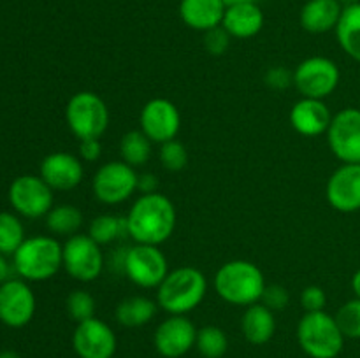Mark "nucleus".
<instances>
[{
  "label": "nucleus",
  "instance_id": "obj_1",
  "mask_svg": "<svg viewBox=\"0 0 360 358\" xmlns=\"http://www.w3.org/2000/svg\"><path fill=\"white\" fill-rule=\"evenodd\" d=\"M129 237L136 244L160 246L176 228V207L162 193H143L127 214Z\"/></svg>",
  "mask_w": 360,
  "mask_h": 358
},
{
  "label": "nucleus",
  "instance_id": "obj_2",
  "mask_svg": "<svg viewBox=\"0 0 360 358\" xmlns=\"http://www.w3.org/2000/svg\"><path fill=\"white\" fill-rule=\"evenodd\" d=\"M214 291L224 302L232 305L257 304L266 290V277L260 267L248 260H231L217 270Z\"/></svg>",
  "mask_w": 360,
  "mask_h": 358
},
{
  "label": "nucleus",
  "instance_id": "obj_3",
  "mask_svg": "<svg viewBox=\"0 0 360 358\" xmlns=\"http://www.w3.org/2000/svg\"><path fill=\"white\" fill-rule=\"evenodd\" d=\"M207 293V277L192 265L169 270L157 288V304L169 314H188L200 305Z\"/></svg>",
  "mask_w": 360,
  "mask_h": 358
},
{
  "label": "nucleus",
  "instance_id": "obj_4",
  "mask_svg": "<svg viewBox=\"0 0 360 358\" xmlns=\"http://www.w3.org/2000/svg\"><path fill=\"white\" fill-rule=\"evenodd\" d=\"M13 265L25 281L51 279L63 267V244L49 235L27 237L13 255Z\"/></svg>",
  "mask_w": 360,
  "mask_h": 358
},
{
  "label": "nucleus",
  "instance_id": "obj_5",
  "mask_svg": "<svg viewBox=\"0 0 360 358\" xmlns=\"http://www.w3.org/2000/svg\"><path fill=\"white\" fill-rule=\"evenodd\" d=\"M345 339L336 318L326 311L304 312L297 325L299 346L309 358L340 357Z\"/></svg>",
  "mask_w": 360,
  "mask_h": 358
},
{
  "label": "nucleus",
  "instance_id": "obj_6",
  "mask_svg": "<svg viewBox=\"0 0 360 358\" xmlns=\"http://www.w3.org/2000/svg\"><path fill=\"white\" fill-rule=\"evenodd\" d=\"M65 121L79 140L101 139L109 126L108 104L94 91H77L67 102Z\"/></svg>",
  "mask_w": 360,
  "mask_h": 358
},
{
  "label": "nucleus",
  "instance_id": "obj_7",
  "mask_svg": "<svg viewBox=\"0 0 360 358\" xmlns=\"http://www.w3.org/2000/svg\"><path fill=\"white\" fill-rule=\"evenodd\" d=\"M122 269L136 286L158 288L169 274V262L158 246L134 244L123 255Z\"/></svg>",
  "mask_w": 360,
  "mask_h": 358
},
{
  "label": "nucleus",
  "instance_id": "obj_8",
  "mask_svg": "<svg viewBox=\"0 0 360 358\" xmlns=\"http://www.w3.org/2000/svg\"><path fill=\"white\" fill-rule=\"evenodd\" d=\"M137 181L139 174L136 168L123 160H115L97 168L91 179V190L98 202L118 206L137 192Z\"/></svg>",
  "mask_w": 360,
  "mask_h": 358
},
{
  "label": "nucleus",
  "instance_id": "obj_9",
  "mask_svg": "<svg viewBox=\"0 0 360 358\" xmlns=\"http://www.w3.org/2000/svg\"><path fill=\"white\" fill-rule=\"evenodd\" d=\"M104 253L101 244L88 234H76L63 242V269L79 283L98 279L104 270Z\"/></svg>",
  "mask_w": 360,
  "mask_h": 358
},
{
  "label": "nucleus",
  "instance_id": "obj_10",
  "mask_svg": "<svg viewBox=\"0 0 360 358\" xmlns=\"http://www.w3.org/2000/svg\"><path fill=\"white\" fill-rule=\"evenodd\" d=\"M340 79V67L327 56H309L294 70V86L306 98L323 100L336 91Z\"/></svg>",
  "mask_w": 360,
  "mask_h": 358
},
{
  "label": "nucleus",
  "instance_id": "obj_11",
  "mask_svg": "<svg viewBox=\"0 0 360 358\" xmlns=\"http://www.w3.org/2000/svg\"><path fill=\"white\" fill-rule=\"evenodd\" d=\"M55 190L41 175L25 174L14 179L9 186V202L18 214L25 218L46 216L53 209Z\"/></svg>",
  "mask_w": 360,
  "mask_h": 358
},
{
  "label": "nucleus",
  "instance_id": "obj_12",
  "mask_svg": "<svg viewBox=\"0 0 360 358\" xmlns=\"http://www.w3.org/2000/svg\"><path fill=\"white\" fill-rule=\"evenodd\" d=\"M327 142L343 164H360V109L347 107L333 116Z\"/></svg>",
  "mask_w": 360,
  "mask_h": 358
},
{
  "label": "nucleus",
  "instance_id": "obj_13",
  "mask_svg": "<svg viewBox=\"0 0 360 358\" xmlns=\"http://www.w3.org/2000/svg\"><path fill=\"white\" fill-rule=\"evenodd\" d=\"M141 132L151 142L164 144L174 140L181 128V114L174 102L167 98H151L144 104L139 114Z\"/></svg>",
  "mask_w": 360,
  "mask_h": 358
},
{
  "label": "nucleus",
  "instance_id": "obj_14",
  "mask_svg": "<svg viewBox=\"0 0 360 358\" xmlns=\"http://www.w3.org/2000/svg\"><path fill=\"white\" fill-rule=\"evenodd\" d=\"M35 314V295L25 279L0 284V321L11 329L28 325Z\"/></svg>",
  "mask_w": 360,
  "mask_h": 358
},
{
  "label": "nucleus",
  "instance_id": "obj_15",
  "mask_svg": "<svg viewBox=\"0 0 360 358\" xmlns=\"http://www.w3.org/2000/svg\"><path fill=\"white\" fill-rule=\"evenodd\" d=\"M197 329L185 314H171L157 326L153 344L164 358H181L195 346Z\"/></svg>",
  "mask_w": 360,
  "mask_h": 358
},
{
  "label": "nucleus",
  "instance_id": "obj_16",
  "mask_svg": "<svg viewBox=\"0 0 360 358\" xmlns=\"http://www.w3.org/2000/svg\"><path fill=\"white\" fill-rule=\"evenodd\" d=\"M72 347L79 358H112L118 340L108 323L90 318L77 323L72 333Z\"/></svg>",
  "mask_w": 360,
  "mask_h": 358
},
{
  "label": "nucleus",
  "instance_id": "obj_17",
  "mask_svg": "<svg viewBox=\"0 0 360 358\" xmlns=\"http://www.w3.org/2000/svg\"><path fill=\"white\" fill-rule=\"evenodd\" d=\"M327 202L340 213L360 211V164H343L330 174L326 188Z\"/></svg>",
  "mask_w": 360,
  "mask_h": 358
},
{
  "label": "nucleus",
  "instance_id": "obj_18",
  "mask_svg": "<svg viewBox=\"0 0 360 358\" xmlns=\"http://www.w3.org/2000/svg\"><path fill=\"white\" fill-rule=\"evenodd\" d=\"M39 175L56 192H69L83 181V161L76 154L55 151L41 161V174Z\"/></svg>",
  "mask_w": 360,
  "mask_h": 358
},
{
  "label": "nucleus",
  "instance_id": "obj_19",
  "mask_svg": "<svg viewBox=\"0 0 360 358\" xmlns=\"http://www.w3.org/2000/svg\"><path fill=\"white\" fill-rule=\"evenodd\" d=\"M333 114L323 100L306 98L295 102L290 109V125L297 133L304 137H319L327 133Z\"/></svg>",
  "mask_w": 360,
  "mask_h": 358
},
{
  "label": "nucleus",
  "instance_id": "obj_20",
  "mask_svg": "<svg viewBox=\"0 0 360 358\" xmlns=\"http://www.w3.org/2000/svg\"><path fill=\"white\" fill-rule=\"evenodd\" d=\"M264 11L257 2L236 4L225 9L221 27L234 39H252L264 28Z\"/></svg>",
  "mask_w": 360,
  "mask_h": 358
},
{
  "label": "nucleus",
  "instance_id": "obj_21",
  "mask_svg": "<svg viewBox=\"0 0 360 358\" xmlns=\"http://www.w3.org/2000/svg\"><path fill=\"white\" fill-rule=\"evenodd\" d=\"M227 6L224 0H181L179 16L188 28L197 32H210L221 27Z\"/></svg>",
  "mask_w": 360,
  "mask_h": 358
},
{
  "label": "nucleus",
  "instance_id": "obj_22",
  "mask_svg": "<svg viewBox=\"0 0 360 358\" xmlns=\"http://www.w3.org/2000/svg\"><path fill=\"white\" fill-rule=\"evenodd\" d=\"M345 6L341 0H308L301 9V27L309 34L336 30Z\"/></svg>",
  "mask_w": 360,
  "mask_h": 358
},
{
  "label": "nucleus",
  "instance_id": "obj_23",
  "mask_svg": "<svg viewBox=\"0 0 360 358\" xmlns=\"http://www.w3.org/2000/svg\"><path fill=\"white\" fill-rule=\"evenodd\" d=\"M241 332L245 339L253 346L267 344L276 333L274 311H271L262 302L248 305L241 318Z\"/></svg>",
  "mask_w": 360,
  "mask_h": 358
},
{
  "label": "nucleus",
  "instance_id": "obj_24",
  "mask_svg": "<svg viewBox=\"0 0 360 358\" xmlns=\"http://www.w3.org/2000/svg\"><path fill=\"white\" fill-rule=\"evenodd\" d=\"M336 39L341 49L360 63V2L347 4L336 27Z\"/></svg>",
  "mask_w": 360,
  "mask_h": 358
},
{
  "label": "nucleus",
  "instance_id": "obj_25",
  "mask_svg": "<svg viewBox=\"0 0 360 358\" xmlns=\"http://www.w3.org/2000/svg\"><path fill=\"white\" fill-rule=\"evenodd\" d=\"M157 302L148 297H143V295L127 297L116 305V321L122 326H127V329L144 326L155 318V314H157Z\"/></svg>",
  "mask_w": 360,
  "mask_h": 358
},
{
  "label": "nucleus",
  "instance_id": "obj_26",
  "mask_svg": "<svg viewBox=\"0 0 360 358\" xmlns=\"http://www.w3.org/2000/svg\"><path fill=\"white\" fill-rule=\"evenodd\" d=\"M46 227L53 235L72 237L79 234V228L83 227V213L70 204L53 206V209L46 214Z\"/></svg>",
  "mask_w": 360,
  "mask_h": 358
},
{
  "label": "nucleus",
  "instance_id": "obj_27",
  "mask_svg": "<svg viewBox=\"0 0 360 358\" xmlns=\"http://www.w3.org/2000/svg\"><path fill=\"white\" fill-rule=\"evenodd\" d=\"M88 235L101 246L122 241V239L129 237L127 218L118 216V214H101L90 221Z\"/></svg>",
  "mask_w": 360,
  "mask_h": 358
},
{
  "label": "nucleus",
  "instance_id": "obj_28",
  "mask_svg": "<svg viewBox=\"0 0 360 358\" xmlns=\"http://www.w3.org/2000/svg\"><path fill=\"white\" fill-rule=\"evenodd\" d=\"M151 144L141 130H130L120 139V157L130 167H143L151 158Z\"/></svg>",
  "mask_w": 360,
  "mask_h": 358
},
{
  "label": "nucleus",
  "instance_id": "obj_29",
  "mask_svg": "<svg viewBox=\"0 0 360 358\" xmlns=\"http://www.w3.org/2000/svg\"><path fill=\"white\" fill-rule=\"evenodd\" d=\"M195 347L202 358H221L227 353V333L217 325H206L197 330Z\"/></svg>",
  "mask_w": 360,
  "mask_h": 358
},
{
  "label": "nucleus",
  "instance_id": "obj_30",
  "mask_svg": "<svg viewBox=\"0 0 360 358\" xmlns=\"http://www.w3.org/2000/svg\"><path fill=\"white\" fill-rule=\"evenodd\" d=\"M25 228L20 218L11 213H0V253L14 255L25 241Z\"/></svg>",
  "mask_w": 360,
  "mask_h": 358
},
{
  "label": "nucleus",
  "instance_id": "obj_31",
  "mask_svg": "<svg viewBox=\"0 0 360 358\" xmlns=\"http://www.w3.org/2000/svg\"><path fill=\"white\" fill-rule=\"evenodd\" d=\"M336 321L341 332L348 339H360V298H352L345 302L336 312Z\"/></svg>",
  "mask_w": 360,
  "mask_h": 358
},
{
  "label": "nucleus",
  "instance_id": "obj_32",
  "mask_svg": "<svg viewBox=\"0 0 360 358\" xmlns=\"http://www.w3.org/2000/svg\"><path fill=\"white\" fill-rule=\"evenodd\" d=\"M65 305H67V312H69V316L76 323L95 318V309H97V304H95L94 295L88 293V291L84 290L70 291L69 297H67L65 300Z\"/></svg>",
  "mask_w": 360,
  "mask_h": 358
},
{
  "label": "nucleus",
  "instance_id": "obj_33",
  "mask_svg": "<svg viewBox=\"0 0 360 358\" xmlns=\"http://www.w3.org/2000/svg\"><path fill=\"white\" fill-rule=\"evenodd\" d=\"M158 158H160L162 167L171 172H179L188 165V151H186L185 144L176 139L160 144Z\"/></svg>",
  "mask_w": 360,
  "mask_h": 358
},
{
  "label": "nucleus",
  "instance_id": "obj_34",
  "mask_svg": "<svg viewBox=\"0 0 360 358\" xmlns=\"http://www.w3.org/2000/svg\"><path fill=\"white\" fill-rule=\"evenodd\" d=\"M231 35L227 34L224 27H217L210 32H204V48L210 55L221 56L229 49L231 44Z\"/></svg>",
  "mask_w": 360,
  "mask_h": 358
},
{
  "label": "nucleus",
  "instance_id": "obj_35",
  "mask_svg": "<svg viewBox=\"0 0 360 358\" xmlns=\"http://www.w3.org/2000/svg\"><path fill=\"white\" fill-rule=\"evenodd\" d=\"M260 302L264 305H267L271 311H283L288 305V302H290V295H288V290L285 286H280V284H267Z\"/></svg>",
  "mask_w": 360,
  "mask_h": 358
},
{
  "label": "nucleus",
  "instance_id": "obj_36",
  "mask_svg": "<svg viewBox=\"0 0 360 358\" xmlns=\"http://www.w3.org/2000/svg\"><path fill=\"white\" fill-rule=\"evenodd\" d=\"M326 304L327 295L322 286L311 284V286H306L304 290L301 291V305L306 312L323 311V309H326Z\"/></svg>",
  "mask_w": 360,
  "mask_h": 358
},
{
  "label": "nucleus",
  "instance_id": "obj_37",
  "mask_svg": "<svg viewBox=\"0 0 360 358\" xmlns=\"http://www.w3.org/2000/svg\"><path fill=\"white\" fill-rule=\"evenodd\" d=\"M267 86H271L273 90H285L290 84H294V72L283 69V67H273V69L267 70L266 77H264Z\"/></svg>",
  "mask_w": 360,
  "mask_h": 358
},
{
  "label": "nucleus",
  "instance_id": "obj_38",
  "mask_svg": "<svg viewBox=\"0 0 360 358\" xmlns=\"http://www.w3.org/2000/svg\"><path fill=\"white\" fill-rule=\"evenodd\" d=\"M102 154V146L98 139L79 140V158L84 161H97Z\"/></svg>",
  "mask_w": 360,
  "mask_h": 358
},
{
  "label": "nucleus",
  "instance_id": "obj_39",
  "mask_svg": "<svg viewBox=\"0 0 360 358\" xmlns=\"http://www.w3.org/2000/svg\"><path fill=\"white\" fill-rule=\"evenodd\" d=\"M137 190L143 193H155L158 192V179L155 174H150V172H144V174H139V181H137Z\"/></svg>",
  "mask_w": 360,
  "mask_h": 358
},
{
  "label": "nucleus",
  "instance_id": "obj_40",
  "mask_svg": "<svg viewBox=\"0 0 360 358\" xmlns=\"http://www.w3.org/2000/svg\"><path fill=\"white\" fill-rule=\"evenodd\" d=\"M9 272H11V267H9V263H7L6 255H4V253H0V284H2L4 281L9 279Z\"/></svg>",
  "mask_w": 360,
  "mask_h": 358
},
{
  "label": "nucleus",
  "instance_id": "obj_41",
  "mask_svg": "<svg viewBox=\"0 0 360 358\" xmlns=\"http://www.w3.org/2000/svg\"><path fill=\"white\" fill-rule=\"evenodd\" d=\"M352 290H354L355 297L360 298V269L352 277Z\"/></svg>",
  "mask_w": 360,
  "mask_h": 358
},
{
  "label": "nucleus",
  "instance_id": "obj_42",
  "mask_svg": "<svg viewBox=\"0 0 360 358\" xmlns=\"http://www.w3.org/2000/svg\"><path fill=\"white\" fill-rule=\"evenodd\" d=\"M0 358H21V357L16 353V351L6 350V351H0Z\"/></svg>",
  "mask_w": 360,
  "mask_h": 358
},
{
  "label": "nucleus",
  "instance_id": "obj_43",
  "mask_svg": "<svg viewBox=\"0 0 360 358\" xmlns=\"http://www.w3.org/2000/svg\"><path fill=\"white\" fill-rule=\"evenodd\" d=\"M248 2H257V0H224L225 6H236V4H248Z\"/></svg>",
  "mask_w": 360,
  "mask_h": 358
}]
</instances>
